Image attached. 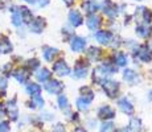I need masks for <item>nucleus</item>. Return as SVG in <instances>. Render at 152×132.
Listing matches in <instances>:
<instances>
[{
  "label": "nucleus",
  "instance_id": "26",
  "mask_svg": "<svg viewBox=\"0 0 152 132\" xmlns=\"http://www.w3.org/2000/svg\"><path fill=\"white\" fill-rule=\"evenodd\" d=\"M25 91H27V94L31 96L39 95V94L41 93V86L34 83V82H28V83L25 85Z\"/></svg>",
  "mask_w": 152,
  "mask_h": 132
},
{
  "label": "nucleus",
  "instance_id": "22",
  "mask_svg": "<svg viewBox=\"0 0 152 132\" xmlns=\"http://www.w3.org/2000/svg\"><path fill=\"white\" fill-rule=\"evenodd\" d=\"M86 55H87V58H89V61L97 62V61H99L102 57V50L99 48H97V46H91V48L87 49Z\"/></svg>",
  "mask_w": 152,
  "mask_h": 132
},
{
  "label": "nucleus",
  "instance_id": "17",
  "mask_svg": "<svg viewBox=\"0 0 152 132\" xmlns=\"http://www.w3.org/2000/svg\"><path fill=\"white\" fill-rule=\"evenodd\" d=\"M81 8L87 15H91V13H95L99 9V4L97 0H85L82 3V5H81Z\"/></svg>",
  "mask_w": 152,
  "mask_h": 132
},
{
  "label": "nucleus",
  "instance_id": "5",
  "mask_svg": "<svg viewBox=\"0 0 152 132\" xmlns=\"http://www.w3.org/2000/svg\"><path fill=\"white\" fill-rule=\"evenodd\" d=\"M68 21L73 28H78L83 24V16L78 9H70L68 13Z\"/></svg>",
  "mask_w": 152,
  "mask_h": 132
},
{
  "label": "nucleus",
  "instance_id": "12",
  "mask_svg": "<svg viewBox=\"0 0 152 132\" xmlns=\"http://www.w3.org/2000/svg\"><path fill=\"white\" fill-rule=\"evenodd\" d=\"M98 116L103 120H110L115 118V110H114L111 106L103 104L98 108Z\"/></svg>",
  "mask_w": 152,
  "mask_h": 132
},
{
  "label": "nucleus",
  "instance_id": "16",
  "mask_svg": "<svg viewBox=\"0 0 152 132\" xmlns=\"http://www.w3.org/2000/svg\"><path fill=\"white\" fill-rule=\"evenodd\" d=\"M58 53H60V50L53 48V46H45L42 49V57L46 62H53L54 58L58 55Z\"/></svg>",
  "mask_w": 152,
  "mask_h": 132
},
{
  "label": "nucleus",
  "instance_id": "33",
  "mask_svg": "<svg viewBox=\"0 0 152 132\" xmlns=\"http://www.w3.org/2000/svg\"><path fill=\"white\" fill-rule=\"evenodd\" d=\"M115 130V125H114L113 122L110 120H106L104 123L101 124V128H99V132H114Z\"/></svg>",
  "mask_w": 152,
  "mask_h": 132
},
{
  "label": "nucleus",
  "instance_id": "31",
  "mask_svg": "<svg viewBox=\"0 0 152 132\" xmlns=\"http://www.w3.org/2000/svg\"><path fill=\"white\" fill-rule=\"evenodd\" d=\"M90 103H91V102L87 101V99H85V98H82V96L77 98V107L80 108L81 111H86V110H89Z\"/></svg>",
  "mask_w": 152,
  "mask_h": 132
},
{
  "label": "nucleus",
  "instance_id": "8",
  "mask_svg": "<svg viewBox=\"0 0 152 132\" xmlns=\"http://www.w3.org/2000/svg\"><path fill=\"white\" fill-rule=\"evenodd\" d=\"M122 78L128 85H138L140 82V75L134 69H124L122 73Z\"/></svg>",
  "mask_w": 152,
  "mask_h": 132
},
{
  "label": "nucleus",
  "instance_id": "45",
  "mask_svg": "<svg viewBox=\"0 0 152 132\" xmlns=\"http://www.w3.org/2000/svg\"><path fill=\"white\" fill-rule=\"evenodd\" d=\"M135 1H142V0H135Z\"/></svg>",
  "mask_w": 152,
  "mask_h": 132
},
{
  "label": "nucleus",
  "instance_id": "34",
  "mask_svg": "<svg viewBox=\"0 0 152 132\" xmlns=\"http://www.w3.org/2000/svg\"><path fill=\"white\" fill-rule=\"evenodd\" d=\"M40 67V61L37 58H31L27 61V69L28 70H37Z\"/></svg>",
  "mask_w": 152,
  "mask_h": 132
},
{
  "label": "nucleus",
  "instance_id": "7",
  "mask_svg": "<svg viewBox=\"0 0 152 132\" xmlns=\"http://www.w3.org/2000/svg\"><path fill=\"white\" fill-rule=\"evenodd\" d=\"M87 74H89V65L85 62H81V61H78L77 65H75L74 70H73V77L75 79H85L87 77Z\"/></svg>",
  "mask_w": 152,
  "mask_h": 132
},
{
  "label": "nucleus",
  "instance_id": "36",
  "mask_svg": "<svg viewBox=\"0 0 152 132\" xmlns=\"http://www.w3.org/2000/svg\"><path fill=\"white\" fill-rule=\"evenodd\" d=\"M7 85H8L7 78L0 75V90H1V91H3V90H5V89H7Z\"/></svg>",
  "mask_w": 152,
  "mask_h": 132
},
{
  "label": "nucleus",
  "instance_id": "23",
  "mask_svg": "<svg viewBox=\"0 0 152 132\" xmlns=\"http://www.w3.org/2000/svg\"><path fill=\"white\" fill-rule=\"evenodd\" d=\"M136 15H140V16H142V23H144V24H151L152 23V12L148 9V8H145V7L138 8Z\"/></svg>",
  "mask_w": 152,
  "mask_h": 132
},
{
  "label": "nucleus",
  "instance_id": "19",
  "mask_svg": "<svg viewBox=\"0 0 152 132\" xmlns=\"http://www.w3.org/2000/svg\"><path fill=\"white\" fill-rule=\"evenodd\" d=\"M12 75L15 77L19 83H27V79L29 78V73L27 69H24V67H19V69L13 70L12 71Z\"/></svg>",
  "mask_w": 152,
  "mask_h": 132
},
{
  "label": "nucleus",
  "instance_id": "11",
  "mask_svg": "<svg viewBox=\"0 0 152 132\" xmlns=\"http://www.w3.org/2000/svg\"><path fill=\"white\" fill-rule=\"evenodd\" d=\"M45 26H46V21L42 17H36V19H33L29 23V29H31V32H33V33H42Z\"/></svg>",
  "mask_w": 152,
  "mask_h": 132
},
{
  "label": "nucleus",
  "instance_id": "38",
  "mask_svg": "<svg viewBox=\"0 0 152 132\" xmlns=\"http://www.w3.org/2000/svg\"><path fill=\"white\" fill-rule=\"evenodd\" d=\"M52 132H66V131H65V127H64L62 124H57V125H54V128L52 130Z\"/></svg>",
  "mask_w": 152,
  "mask_h": 132
},
{
  "label": "nucleus",
  "instance_id": "43",
  "mask_svg": "<svg viewBox=\"0 0 152 132\" xmlns=\"http://www.w3.org/2000/svg\"><path fill=\"white\" fill-rule=\"evenodd\" d=\"M116 132H130V130H127V128H119Z\"/></svg>",
  "mask_w": 152,
  "mask_h": 132
},
{
  "label": "nucleus",
  "instance_id": "2",
  "mask_svg": "<svg viewBox=\"0 0 152 132\" xmlns=\"http://www.w3.org/2000/svg\"><path fill=\"white\" fill-rule=\"evenodd\" d=\"M99 8L103 12V15H106L110 19H115L119 15V8L115 3H113L111 0H103L102 4H99Z\"/></svg>",
  "mask_w": 152,
  "mask_h": 132
},
{
  "label": "nucleus",
  "instance_id": "29",
  "mask_svg": "<svg viewBox=\"0 0 152 132\" xmlns=\"http://www.w3.org/2000/svg\"><path fill=\"white\" fill-rule=\"evenodd\" d=\"M80 94H81V96H82V98L87 99V101H90V102H93V99H94V93H93V90L90 89L89 86L81 87V89H80Z\"/></svg>",
  "mask_w": 152,
  "mask_h": 132
},
{
  "label": "nucleus",
  "instance_id": "15",
  "mask_svg": "<svg viewBox=\"0 0 152 132\" xmlns=\"http://www.w3.org/2000/svg\"><path fill=\"white\" fill-rule=\"evenodd\" d=\"M136 34L140 37V39H148V37L152 34V28L150 26V24H144V23H139L135 28Z\"/></svg>",
  "mask_w": 152,
  "mask_h": 132
},
{
  "label": "nucleus",
  "instance_id": "18",
  "mask_svg": "<svg viewBox=\"0 0 152 132\" xmlns=\"http://www.w3.org/2000/svg\"><path fill=\"white\" fill-rule=\"evenodd\" d=\"M13 50V45L10 39L5 36H0V54H10Z\"/></svg>",
  "mask_w": 152,
  "mask_h": 132
},
{
  "label": "nucleus",
  "instance_id": "37",
  "mask_svg": "<svg viewBox=\"0 0 152 132\" xmlns=\"http://www.w3.org/2000/svg\"><path fill=\"white\" fill-rule=\"evenodd\" d=\"M49 1H50V0H36V4L39 5L40 8H44L49 4Z\"/></svg>",
  "mask_w": 152,
  "mask_h": 132
},
{
  "label": "nucleus",
  "instance_id": "25",
  "mask_svg": "<svg viewBox=\"0 0 152 132\" xmlns=\"http://www.w3.org/2000/svg\"><path fill=\"white\" fill-rule=\"evenodd\" d=\"M50 77H52V73L46 67H40V69L36 70V78L39 82H46L50 79Z\"/></svg>",
  "mask_w": 152,
  "mask_h": 132
},
{
  "label": "nucleus",
  "instance_id": "44",
  "mask_svg": "<svg viewBox=\"0 0 152 132\" xmlns=\"http://www.w3.org/2000/svg\"><path fill=\"white\" fill-rule=\"evenodd\" d=\"M78 132H86V131H85V130H80V131H78Z\"/></svg>",
  "mask_w": 152,
  "mask_h": 132
},
{
  "label": "nucleus",
  "instance_id": "28",
  "mask_svg": "<svg viewBox=\"0 0 152 132\" xmlns=\"http://www.w3.org/2000/svg\"><path fill=\"white\" fill-rule=\"evenodd\" d=\"M20 13H21V17H23V23H25V24H29V23H31L32 20L34 19L32 11L28 9V8L20 7Z\"/></svg>",
  "mask_w": 152,
  "mask_h": 132
},
{
  "label": "nucleus",
  "instance_id": "41",
  "mask_svg": "<svg viewBox=\"0 0 152 132\" xmlns=\"http://www.w3.org/2000/svg\"><path fill=\"white\" fill-rule=\"evenodd\" d=\"M23 1L28 3V4H36V0H23Z\"/></svg>",
  "mask_w": 152,
  "mask_h": 132
},
{
  "label": "nucleus",
  "instance_id": "35",
  "mask_svg": "<svg viewBox=\"0 0 152 132\" xmlns=\"http://www.w3.org/2000/svg\"><path fill=\"white\" fill-rule=\"evenodd\" d=\"M0 132H10V124H8V122H0Z\"/></svg>",
  "mask_w": 152,
  "mask_h": 132
},
{
  "label": "nucleus",
  "instance_id": "30",
  "mask_svg": "<svg viewBox=\"0 0 152 132\" xmlns=\"http://www.w3.org/2000/svg\"><path fill=\"white\" fill-rule=\"evenodd\" d=\"M130 130L132 132H142V122L138 118H132L130 122Z\"/></svg>",
  "mask_w": 152,
  "mask_h": 132
},
{
  "label": "nucleus",
  "instance_id": "40",
  "mask_svg": "<svg viewBox=\"0 0 152 132\" xmlns=\"http://www.w3.org/2000/svg\"><path fill=\"white\" fill-rule=\"evenodd\" d=\"M3 115H4V107L0 104V118H3Z\"/></svg>",
  "mask_w": 152,
  "mask_h": 132
},
{
  "label": "nucleus",
  "instance_id": "1",
  "mask_svg": "<svg viewBox=\"0 0 152 132\" xmlns=\"http://www.w3.org/2000/svg\"><path fill=\"white\" fill-rule=\"evenodd\" d=\"M99 85H101L103 93L106 94L109 98H115V96L118 95L119 90H121L119 82L114 81V79H110V78H106V79H103V81H101Z\"/></svg>",
  "mask_w": 152,
  "mask_h": 132
},
{
  "label": "nucleus",
  "instance_id": "39",
  "mask_svg": "<svg viewBox=\"0 0 152 132\" xmlns=\"http://www.w3.org/2000/svg\"><path fill=\"white\" fill-rule=\"evenodd\" d=\"M64 1V4H66V5H72L73 3H74V0H62Z\"/></svg>",
  "mask_w": 152,
  "mask_h": 132
},
{
  "label": "nucleus",
  "instance_id": "6",
  "mask_svg": "<svg viewBox=\"0 0 152 132\" xmlns=\"http://www.w3.org/2000/svg\"><path fill=\"white\" fill-rule=\"evenodd\" d=\"M44 89L49 94H52V95H56V94L61 93V90L64 89V85H62V82H60L58 79H49V81L45 82Z\"/></svg>",
  "mask_w": 152,
  "mask_h": 132
},
{
  "label": "nucleus",
  "instance_id": "14",
  "mask_svg": "<svg viewBox=\"0 0 152 132\" xmlns=\"http://www.w3.org/2000/svg\"><path fill=\"white\" fill-rule=\"evenodd\" d=\"M118 106L124 114H127V115H132L134 114V104L127 96H122V98L118 101Z\"/></svg>",
  "mask_w": 152,
  "mask_h": 132
},
{
  "label": "nucleus",
  "instance_id": "13",
  "mask_svg": "<svg viewBox=\"0 0 152 132\" xmlns=\"http://www.w3.org/2000/svg\"><path fill=\"white\" fill-rule=\"evenodd\" d=\"M102 24V19L98 16V15H95V13H91V15H89L87 16V19H86V25H87V28L90 29V31H93V32H97L98 29H99V26H101Z\"/></svg>",
  "mask_w": 152,
  "mask_h": 132
},
{
  "label": "nucleus",
  "instance_id": "10",
  "mask_svg": "<svg viewBox=\"0 0 152 132\" xmlns=\"http://www.w3.org/2000/svg\"><path fill=\"white\" fill-rule=\"evenodd\" d=\"M114 39L113 32L110 31H97L95 32V40L97 42H99L101 45H110V42Z\"/></svg>",
  "mask_w": 152,
  "mask_h": 132
},
{
  "label": "nucleus",
  "instance_id": "21",
  "mask_svg": "<svg viewBox=\"0 0 152 132\" xmlns=\"http://www.w3.org/2000/svg\"><path fill=\"white\" fill-rule=\"evenodd\" d=\"M114 63L118 67H126L128 65V55L124 52H116L114 55Z\"/></svg>",
  "mask_w": 152,
  "mask_h": 132
},
{
  "label": "nucleus",
  "instance_id": "20",
  "mask_svg": "<svg viewBox=\"0 0 152 132\" xmlns=\"http://www.w3.org/2000/svg\"><path fill=\"white\" fill-rule=\"evenodd\" d=\"M5 110H7L8 115L12 120H17L19 118V108H17V104H16V101L15 99H11L10 102L5 106Z\"/></svg>",
  "mask_w": 152,
  "mask_h": 132
},
{
  "label": "nucleus",
  "instance_id": "3",
  "mask_svg": "<svg viewBox=\"0 0 152 132\" xmlns=\"http://www.w3.org/2000/svg\"><path fill=\"white\" fill-rule=\"evenodd\" d=\"M53 71H54L56 75H58V77H68V75L72 74L70 66L66 63L65 60H62V58L57 60L53 63Z\"/></svg>",
  "mask_w": 152,
  "mask_h": 132
},
{
  "label": "nucleus",
  "instance_id": "27",
  "mask_svg": "<svg viewBox=\"0 0 152 132\" xmlns=\"http://www.w3.org/2000/svg\"><path fill=\"white\" fill-rule=\"evenodd\" d=\"M45 102H44V98L41 95H33L31 98V102H29V107L31 108H42Z\"/></svg>",
  "mask_w": 152,
  "mask_h": 132
},
{
  "label": "nucleus",
  "instance_id": "32",
  "mask_svg": "<svg viewBox=\"0 0 152 132\" xmlns=\"http://www.w3.org/2000/svg\"><path fill=\"white\" fill-rule=\"evenodd\" d=\"M57 103H58V107L61 110H66L69 107V101H68V96L64 95V94H60L57 98Z\"/></svg>",
  "mask_w": 152,
  "mask_h": 132
},
{
  "label": "nucleus",
  "instance_id": "4",
  "mask_svg": "<svg viewBox=\"0 0 152 132\" xmlns=\"http://www.w3.org/2000/svg\"><path fill=\"white\" fill-rule=\"evenodd\" d=\"M87 46V41L85 37L81 36H74L70 40V49L74 53H82Z\"/></svg>",
  "mask_w": 152,
  "mask_h": 132
},
{
  "label": "nucleus",
  "instance_id": "9",
  "mask_svg": "<svg viewBox=\"0 0 152 132\" xmlns=\"http://www.w3.org/2000/svg\"><path fill=\"white\" fill-rule=\"evenodd\" d=\"M135 54H136V57L144 63H148L152 61V50L148 48V46H144V45L139 46V48L135 50Z\"/></svg>",
  "mask_w": 152,
  "mask_h": 132
},
{
  "label": "nucleus",
  "instance_id": "24",
  "mask_svg": "<svg viewBox=\"0 0 152 132\" xmlns=\"http://www.w3.org/2000/svg\"><path fill=\"white\" fill-rule=\"evenodd\" d=\"M11 20H12V24L15 26H21L24 23H23V17L21 13H20V7H12V16H11Z\"/></svg>",
  "mask_w": 152,
  "mask_h": 132
},
{
  "label": "nucleus",
  "instance_id": "42",
  "mask_svg": "<svg viewBox=\"0 0 152 132\" xmlns=\"http://www.w3.org/2000/svg\"><path fill=\"white\" fill-rule=\"evenodd\" d=\"M4 7H5V1L4 0H0V9H3Z\"/></svg>",
  "mask_w": 152,
  "mask_h": 132
}]
</instances>
